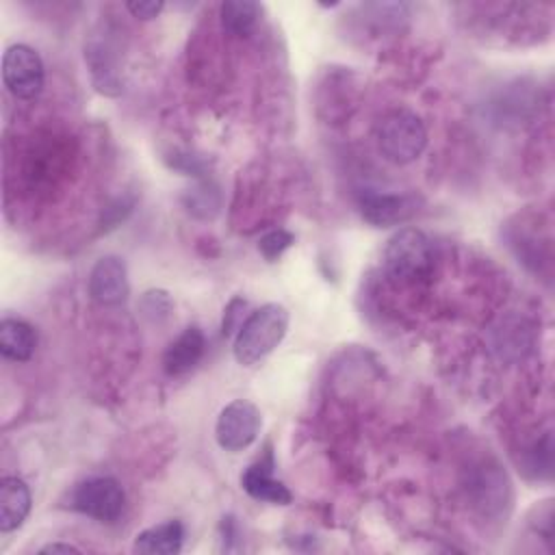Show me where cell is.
<instances>
[{
	"instance_id": "cell-5",
	"label": "cell",
	"mask_w": 555,
	"mask_h": 555,
	"mask_svg": "<svg viewBox=\"0 0 555 555\" xmlns=\"http://www.w3.org/2000/svg\"><path fill=\"white\" fill-rule=\"evenodd\" d=\"M260 425H262L260 410L247 399H236L228 403L217 416V423H215L217 444L230 453L243 451L256 440Z\"/></svg>"
},
{
	"instance_id": "cell-6",
	"label": "cell",
	"mask_w": 555,
	"mask_h": 555,
	"mask_svg": "<svg viewBox=\"0 0 555 555\" xmlns=\"http://www.w3.org/2000/svg\"><path fill=\"white\" fill-rule=\"evenodd\" d=\"M124 490L113 477H91L76 486L72 507L100 522H115L124 512Z\"/></svg>"
},
{
	"instance_id": "cell-2",
	"label": "cell",
	"mask_w": 555,
	"mask_h": 555,
	"mask_svg": "<svg viewBox=\"0 0 555 555\" xmlns=\"http://www.w3.org/2000/svg\"><path fill=\"white\" fill-rule=\"evenodd\" d=\"M434 245L423 230L401 228L395 232L384 249L386 271L401 282H418L429 278L434 269Z\"/></svg>"
},
{
	"instance_id": "cell-14",
	"label": "cell",
	"mask_w": 555,
	"mask_h": 555,
	"mask_svg": "<svg viewBox=\"0 0 555 555\" xmlns=\"http://www.w3.org/2000/svg\"><path fill=\"white\" fill-rule=\"evenodd\" d=\"M37 347V334L30 323L15 317H4L0 323V351L7 360L26 362Z\"/></svg>"
},
{
	"instance_id": "cell-1",
	"label": "cell",
	"mask_w": 555,
	"mask_h": 555,
	"mask_svg": "<svg viewBox=\"0 0 555 555\" xmlns=\"http://www.w3.org/2000/svg\"><path fill=\"white\" fill-rule=\"evenodd\" d=\"M288 310L282 304H264L251 312L234 336V358L243 366H251L269 356L286 336Z\"/></svg>"
},
{
	"instance_id": "cell-3",
	"label": "cell",
	"mask_w": 555,
	"mask_h": 555,
	"mask_svg": "<svg viewBox=\"0 0 555 555\" xmlns=\"http://www.w3.org/2000/svg\"><path fill=\"white\" fill-rule=\"evenodd\" d=\"M377 147L382 156L395 165L416 160L427 145V128L423 119L405 108H397L377 124Z\"/></svg>"
},
{
	"instance_id": "cell-15",
	"label": "cell",
	"mask_w": 555,
	"mask_h": 555,
	"mask_svg": "<svg viewBox=\"0 0 555 555\" xmlns=\"http://www.w3.org/2000/svg\"><path fill=\"white\" fill-rule=\"evenodd\" d=\"M221 24L232 35H247L260 17V4L251 0H228L219 9Z\"/></svg>"
},
{
	"instance_id": "cell-9",
	"label": "cell",
	"mask_w": 555,
	"mask_h": 555,
	"mask_svg": "<svg viewBox=\"0 0 555 555\" xmlns=\"http://www.w3.org/2000/svg\"><path fill=\"white\" fill-rule=\"evenodd\" d=\"M468 494L483 514L499 512L509 501V481L496 464H477L468 473Z\"/></svg>"
},
{
	"instance_id": "cell-19",
	"label": "cell",
	"mask_w": 555,
	"mask_h": 555,
	"mask_svg": "<svg viewBox=\"0 0 555 555\" xmlns=\"http://www.w3.org/2000/svg\"><path fill=\"white\" fill-rule=\"evenodd\" d=\"M245 308V301L243 299H232L230 301V306H228V310H225V317H223V325H221V330H223V336H230L234 330L238 332V327H236V319H238V310H243Z\"/></svg>"
},
{
	"instance_id": "cell-4",
	"label": "cell",
	"mask_w": 555,
	"mask_h": 555,
	"mask_svg": "<svg viewBox=\"0 0 555 555\" xmlns=\"http://www.w3.org/2000/svg\"><path fill=\"white\" fill-rule=\"evenodd\" d=\"M2 80L9 93L17 100H35L43 91L46 69L37 50L24 43H13L2 56Z\"/></svg>"
},
{
	"instance_id": "cell-12",
	"label": "cell",
	"mask_w": 555,
	"mask_h": 555,
	"mask_svg": "<svg viewBox=\"0 0 555 555\" xmlns=\"http://www.w3.org/2000/svg\"><path fill=\"white\" fill-rule=\"evenodd\" d=\"M206 338L197 325L186 327L165 351L163 356V369L169 375H184L191 371L204 356Z\"/></svg>"
},
{
	"instance_id": "cell-20",
	"label": "cell",
	"mask_w": 555,
	"mask_h": 555,
	"mask_svg": "<svg viewBox=\"0 0 555 555\" xmlns=\"http://www.w3.org/2000/svg\"><path fill=\"white\" fill-rule=\"evenodd\" d=\"M39 553H80L78 546L67 544V542H50L39 548Z\"/></svg>"
},
{
	"instance_id": "cell-7",
	"label": "cell",
	"mask_w": 555,
	"mask_h": 555,
	"mask_svg": "<svg viewBox=\"0 0 555 555\" xmlns=\"http://www.w3.org/2000/svg\"><path fill=\"white\" fill-rule=\"evenodd\" d=\"M358 210L366 223L375 228H390L408 221L416 212V199L412 195L364 189L358 195Z\"/></svg>"
},
{
	"instance_id": "cell-11",
	"label": "cell",
	"mask_w": 555,
	"mask_h": 555,
	"mask_svg": "<svg viewBox=\"0 0 555 555\" xmlns=\"http://www.w3.org/2000/svg\"><path fill=\"white\" fill-rule=\"evenodd\" d=\"M271 457L267 462H256L251 464L243 475H241V488L256 501L273 503V505H288L293 501L291 490L273 477L271 468Z\"/></svg>"
},
{
	"instance_id": "cell-13",
	"label": "cell",
	"mask_w": 555,
	"mask_h": 555,
	"mask_svg": "<svg viewBox=\"0 0 555 555\" xmlns=\"http://www.w3.org/2000/svg\"><path fill=\"white\" fill-rule=\"evenodd\" d=\"M184 527L180 520H167L154 527H147L137 533L132 551L147 555H173L182 551Z\"/></svg>"
},
{
	"instance_id": "cell-17",
	"label": "cell",
	"mask_w": 555,
	"mask_h": 555,
	"mask_svg": "<svg viewBox=\"0 0 555 555\" xmlns=\"http://www.w3.org/2000/svg\"><path fill=\"white\" fill-rule=\"evenodd\" d=\"M217 206H219V199H217V193H212V191L193 189L189 193L186 208H189V212H193L197 217H210L212 212H217Z\"/></svg>"
},
{
	"instance_id": "cell-10",
	"label": "cell",
	"mask_w": 555,
	"mask_h": 555,
	"mask_svg": "<svg viewBox=\"0 0 555 555\" xmlns=\"http://www.w3.org/2000/svg\"><path fill=\"white\" fill-rule=\"evenodd\" d=\"M33 505L30 488L24 479L7 475L0 481V531L9 533L24 525Z\"/></svg>"
},
{
	"instance_id": "cell-16",
	"label": "cell",
	"mask_w": 555,
	"mask_h": 555,
	"mask_svg": "<svg viewBox=\"0 0 555 555\" xmlns=\"http://www.w3.org/2000/svg\"><path fill=\"white\" fill-rule=\"evenodd\" d=\"M295 243V236L288 230H271L267 232L260 241H258V251L264 256V260L273 262L275 258H280L291 245Z\"/></svg>"
},
{
	"instance_id": "cell-8",
	"label": "cell",
	"mask_w": 555,
	"mask_h": 555,
	"mask_svg": "<svg viewBox=\"0 0 555 555\" xmlns=\"http://www.w3.org/2000/svg\"><path fill=\"white\" fill-rule=\"evenodd\" d=\"M130 282L121 258L104 256L89 273V295L102 306H117L128 299Z\"/></svg>"
},
{
	"instance_id": "cell-18",
	"label": "cell",
	"mask_w": 555,
	"mask_h": 555,
	"mask_svg": "<svg viewBox=\"0 0 555 555\" xmlns=\"http://www.w3.org/2000/svg\"><path fill=\"white\" fill-rule=\"evenodd\" d=\"M126 9L134 17H139V20H152V17H156L165 9V4L163 2H154V0H143V2H128Z\"/></svg>"
}]
</instances>
